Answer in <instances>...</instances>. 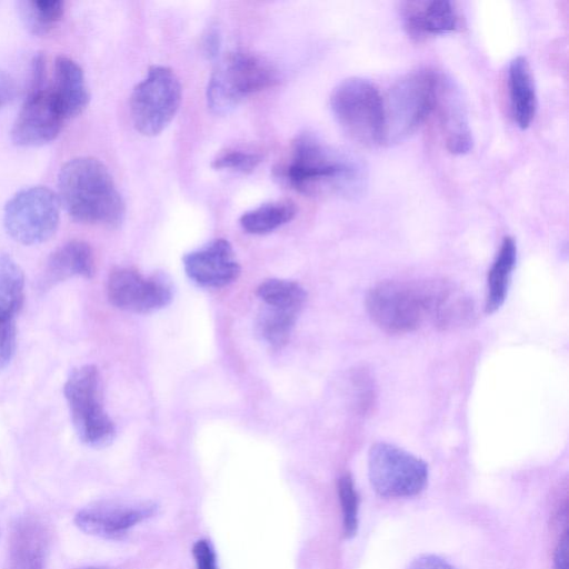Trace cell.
<instances>
[{"mask_svg":"<svg viewBox=\"0 0 569 569\" xmlns=\"http://www.w3.org/2000/svg\"><path fill=\"white\" fill-rule=\"evenodd\" d=\"M57 196L79 223L117 227L124 218V202L111 173L92 157H77L61 167Z\"/></svg>","mask_w":569,"mask_h":569,"instance_id":"obj_1","label":"cell"},{"mask_svg":"<svg viewBox=\"0 0 569 569\" xmlns=\"http://www.w3.org/2000/svg\"><path fill=\"white\" fill-rule=\"evenodd\" d=\"M279 177L299 192L322 188L352 189L359 182L358 167L310 133L299 134Z\"/></svg>","mask_w":569,"mask_h":569,"instance_id":"obj_2","label":"cell"},{"mask_svg":"<svg viewBox=\"0 0 569 569\" xmlns=\"http://www.w3.org/2000/svg\"><path fill=\"white\" fill-rule=\"evenodd\" d=\"M330 108L352 140L366 147L385 142L383 96L371 81L359 77L345 79L332 90Z\"/></svg>","mask_w":569,"mask_h":569,"instance_id":"obj_3","label":"cell"},{"mask_svg":"<svg viewBox=\"0 0 569 569\" xmlns=\"http://www.w3.org/2000/svg\"><path fill=\"white\" fill-rule=\"evenodd\" d=\"M71 422L87 446L102 448L114 438L116 427L103 407L99 370L93 365L74 368L63 386Z\"/></svg>","mask_w":569,"mask_h":569,"instance_id":"obj_4","label":"cell"},{"mask_svg":"<svg viewBox=\"0 0 569 569\" xmlns=\"http://www.w3.org/2000/svg\"><path fill=\"white\" fill-rule=\"evenodd\" d=\"M277 71L264 58L244 51L228 54L207 87L208 107L218 114L231 111L243 98L272 87Z\"/></svg>","mask_w":569,"mask_h":569,"instance_id":"obj_5","label":"cell"},{"mask_svg":"<svg viewBox=\"0 0 569 569\" xmlns=\"http://www.w3.org/2000/svg\"><path fill=\"white\" fill-rule=\"evenodd\" d=\"M439 74L420 69L400 78L383 98L385 142L413 133L432 113Z\"/></svg>","mask_w":569,"mask_h":569,"instance_id":"obj_6","label":"cell"},{"mask_svg":"<svg viewBox=\"0 0 569 569\" xmlns=\"http://www.w3.org/2000/svg\"><path fill=\"white\" fill-rule=\"evenodd\" d=\"M366 306L381 330L393 335L415 331L428 321L425 280L381 281L369 290Z\"/></svg>","mask_w":569,"mask_h":569,"instance_id":"obj_7","label":"cell"},{"mask_svg":"<svg viewBox=\"0 0 569 569\" xmlns=\"http://www.w3.org/2000/svg\"><path fill=\"white\" fill-rule=\"evenodd\" d=\"M180 102L181 84L173 70L152 66L130 97L134 128L143 136L159 134L174 118Z\"/></svg>","mask_w":569,"mask_h":569,"instance_id":"obj_8","label":"cell"},{"mask_svg":"<svg viewBox=\"0 0 569 569\" xmlns=\"http://www.w3.org/2000/svg\"><path fill=\"white\" fill-rule=\"evenodd\" d=\"M58 196L49 188L33 186L14 193L6 203L3 224L8 234L24 246L50 239L60 220Z\"/></svg>","mask_w":569,"mask_h":569,"instance_id":"obj_9","label":"cell"},{"mask_svg":"<svg viewBox=\"0 0 569 569\" xmlns=\"http://www.w3.org/2000/svg\"><path fill=\"white\" fill-rule=\"evenodd\" d=\"M368 475L373 490L388 498L412 497L428 481V466L420 458L388 442H377L368 453Z\"/></svg>","mask_w":569,"mask_h":569,"instance_id":"obj_10","label":"cell"},{"mask_svg":"<svg viewBox=\"0 0 569 569\" xmlns=\"http://www.w3.org/2000/svg\"><path fill=\"white\" fill-rule=\"evenodd\" d=\"M107 296L118 309L148 313L169 305L172 291L162 277H144L136 269L117 267L109 273Z\"/></svg>","mask_w":569,"mask_h":569,"instance_id":"obj_11","label":"cell"},{"mask_svg":"<svg viewBox=\"0 0 569 569\" xmlns=\"http://www.w3.org/2000/svg\"><path fill=\"white\" fill-rule=\"evenodd\" d=\"M157 509L150 501L104 500L82 508L74 522L88 535L118 540L141 521L153 517Z\"/></svg>","mask_w":569,"mask_h":569,"instance_id":"obj_12","label":"cell"},{"mask_svg":"<svg viewBox=\"0 0 569 569\" xmlns=\"http://www.w3.org/2000/svg\"><path fill=\"white\" fill-rule=\"evenodd\" d=\"M66 120L49 88L33 90L17 114L11 140L19 147L47 144L60 134Z\"/></svg>","mask_w":569,"mask_h":569,"instance_id":"obj_13","label":"cell"},{"mask_svg":"<svg viewBox=\"0 0 569 569\" xmlns=\"http://www.w3.org/2000/svg\"><path fill=\"white\" fill-rule=\"evenodd\" d=\"M426 282L428 321L440 330H455L475 321L472 298L458 284L446 279Z\"/></svg>","mask_w":569,"mask_h":569,"instance_id":"obj_14","label":"cell"},{"mask_svg":"<svg viewBox=\"0 0 569 569\" xmlns=\"http://www.w3.org/2000/svg\"><path fill=\"white\" fill-rule=\"evenodd\" d=\"M188 277L206 288H221L234 281L240 273L233 249L226 239H216L183 257Z\"/></svg>","mask_w":569,"mask_h":569,"instance_id":"obj_15","label":"cell"},{"mask_svg":"<svg viewBox=\"0 0 569 569\" xmlns=\"http://www.w3.org/2000/svg\"><path fill=\"white\" fill-rule=\"evenodd\" d=\"M436 112L446 148L455 154H463L472 148V136L459 90L450 79L439 74Z\"/></svg>","mask_w":569,"mask_h":569,"instance_id":"obj_16","label":"cell"},{"mask_svg":"<svg viewBox=\"0 0 569 569\" xmlns=\"http://www.w3.org/2000/svg\"><path fill=\"white\" fill-rule=\"evenodd\" d=\"M49 546L50 531L40 518H20L10 533L4 569H46Z\"/></svg>","mask_w":569,"mask_h":569,"instance_id":"obj_17","label":"cell"},{"mask_svg":"<svg viewBox=\"0 0 569 569\" xmlns=\"http://www.w3.org/2000/svg\"><path fill=\"white\" fill-rule=\"evenodd\" d=\"M400 14L407 33L416 40L453 32L459 27L455 6L446 0L406 1Z\"/></svg>","mask_w":569,"mask_h":569,"instance_id":"obj_18","label":"cell"},{"mask_svg":"<svg viewBox=\"0 0 569 569\" xmlns=\"http://www.w3.org/2000/svg\"><path fill=\"white\" fill-rule=\"evenodd\" d=\"M96 272L93 250L82 240H70L49 256L40 279V288L51 287L73 277L90 279Z\"/></svg>","mask_w":569,"mask_h":569,"instance_id":"obj_19","label":"cell"},{"mask_svg":"<svg viewBox=\"0 0 569 569\" xmlns=\"http://www.w3.org/2000/svg\"><path fill=\"white\" fill-rule=\"evenodd\" d=\"M49 89L67 120L80 114L88 106L89 91L83 71L69 57L56 58L53 83Z\"/></svg>","mask_w":569,"mask_h":569,"instance_id":"obj_20","label":"cell"},{"mask_svg":"<svg viewBox=\"0 0 569 569\" xmlns=\"http://www.w3.org/2000/svg\"><path fill=\"white\" fill-rule=\"evenodd\" d=\"M508 92L512 118L520 129H527L537 111L533 77L527 59L513 58L508 67Z\"/></svg>","mask_w":569,"mask_h":569,"instance_id":"obj_21","label":"cell"},{"mask_svg":"<svg viewBox=\"0 0 569 569\" xmlns=\"http://www.w3.org/2000/svg\"><path fill=\"white\" fill-rule=\"evenodd\" d=\"M516 262V242L513 238L505 237L488 272L485 303L486 313H493L503 305Z\"/></svg>","mask_w":569,"mask_h":569,"instance_id":"obj_22","label":"cell"},{"mask_svg":"<svg viewBox=\"0 0 569 569\" xmlns=\"http://www.w3.org/2000/svg\"><path fill=\"white\" fill-rule=\"evenodd\" d=\"M296 212V204L289 199L270 201L244 212L240 226L248 233L264 234L291 221Z\"/></svg>","mask_w":569,"mask_h":569,"instance_id":"obj_23","label":"cell"},{"mask_svg":"<svg viewBox=\"0 0 569 569\" xmlns=\"http://www.w3.org/2000/svg\"><path fill=\"white\" fill-rule=\"evenodd\" d=\"M24 297V277L19 264L0 252V323L13 320Z\"/></svg>","mask_w":569,"mask_h":569,"instance_id":"obj_24","label":"cell"},{"mask_svg":"<svg viewBox=\"0 0 569 569\" xmlns=\"http://www.w3.org/2000/svg\"><path fill=\"white\" fill-rule=\"evenodd\" d=\"M18 11L29 32L44 36L61 21L64 2L60 0H24L18 2Z\"/></svg>","mask_w":569,"mask_h":569,"instance_id":"obj_25","label":"cell"},{"mask_svg":"<svg viewBox=\"0 0 569 569\" xmlns=\"http://www.w3.org/2000/svg\"><path fill=\"white\" fill-rule=\"evenodd\" d=\"M258 297L266 307L288 310L298 313L306 300L305 289L295 281L268 279L257 289Z\"/></svg>","mask_w":569,"mask_h":569,"instance_id":"obj_26","label":"cell"},{"mask_svg":"<svg viewBox=\"0 0 569 569\" xmlns=\"http://www.w3.org/2000/svg\"><path fill=\"white\" fill-rule=\"evenodd\" d=\"M297 315L292 311L266 307L258 320L259 332L263 340L273 347L284 345L290 337Z\"/></svg>","mask_w":569,"mask_h":569,"instance_id":"obj_27","label":"cell"},{"mask_svg":"<svg viewBox=\"0 0 569 569\" xmlns=\"http://www.w3.org/2000/svg\"><path fill=\"white\" fill-rule=\"evenodd\" d=\"M339 499L343 517V531L347 538H351L358 530L359 499L352 478L345 475L338 482Z\"/></svg>","mask_w":569,"mask_h":569,"instance_id":"obj_28","label":"cell"},{"mask_svg":"<svg viewBox=\"0 0 569 569\" xmlns=\"http://www.w3.org/2000/svg\"><path fill=\"white\" fill-rule=\"evenodd\" d=\"M262 161V156L256 152L242 150H228L212 161V167L218 170L228 169L239 172H251Z\"/></svg>","mask_w":569,"mask_h":569,"instance_id":"obj_29","label":"cell"},{"mask_svg":"<svg viewBox=\"0 0 569 569\" xmlns=\"http://www.w3.org/2000/svg\"><path fill=\"white\" fill-rule=\"evenodd\" d=\"M17 347L16 321L9 320L0 323V370L12 360Z\"/></svg>","mask_w":569,"mask_h":569,"instance_id":"obj_30","label":"cell"},{"mask_svg":"<svg viewBox=\"0 0 569 569\" xmlns=\"http://www.w3.org/2000/svg\"><path fill=\"white\" fill-rule=\"evenodd\" d=\"M197 569H218L216 553L207 540H199L192 550Z\"/></svg>","mask_w":569,"mask_h":569,"instance_id":"obj_31","label":"cell"},{"mask_svg":"<svg viewBox=\"0 0 569 569\" xmlns=\"http://www.w3.org/2000/svg\"><path fill=\"white\" fill-rule=\"evenodd\" d=\"M408 569H457L435 555H421L413 559Z\"/></svg>","mask_w":569,"mask_h":569,"instance_id":"obj_32","label":"cell"},{"mask_svg":"<svg viewBox=\"0 0 569 569\" xmlns=\"http://www.w3.org/2000/svg\"><path fill=\"white\" fill-rule=\"evenodd\" d=\"M13 94V80L0 69V109L12 99Z\"/></svg>","mask_w":569,"mask_h":569,"instance_id":"obj_33","label":"cell"},{"mask_svg":"<svg viewBox=\"0 0 569 569\" xmlns=\"http://www.w3.org/2000/svg\"><path fill=\"white\" fill-rule=\"evenodd\" d=\"M567 556H568V536H567V530H566L556 548L555 558H553L555 569H568V567H567V558L568 557Z\"/></svg>","mask_w":569,"mask_h":569,"instance_id":"obj_34","label":"cell"},{"mask_svg":"<svg viewBox=\"0 0 569 569\" xmlns=\"http://www.w3.org/2000/svg\"><path fill=\"white\" fill-rule=\"evenodd\" d=\"M204 52L208 57H217L220 48V36L216 29L210 30L203 41Z\"/></svg>","mask_w":569,"mask_h":569,"instance_id":"obj_35","label":"cell"},{"mask_svg":"<svg viewBox=\"0 0 569 569\" xmlns=\"http://www.w3.org/2000/svg\"><path fill=\"white\" fill-rule=\"evenodd\" d=\"M79 569H110V568H104V567H83V568H79Z\"/></svg>","mask_w":569,"mask_h":569,"instance_id":"obj_36","label":"cell"}]
</instances>
